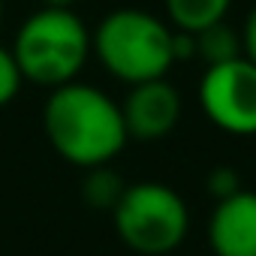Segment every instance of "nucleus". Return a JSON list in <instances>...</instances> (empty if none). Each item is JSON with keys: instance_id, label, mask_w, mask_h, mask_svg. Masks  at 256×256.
<instances>
[{"instance_id": "f8f14e48", "label": "nucleus", "mask_w": 256, "mask_h": 256, "mask_svg": "<svg viewBox=\"0 0 256 256\" xmlns=\"http://www.w3.org/2000/svg\"><path fill=\"white\" fill-rule=\"evenodd\" d=\"M235 190H241V181H238V175L232 169L220 166V169H211L208 172V193L214 196V202L223 199V196H232Z\"/></svg>"}, {"instance_id": "423d86ee", "label": "nucleus", "mask_w": 256, "mask_h": 256, "mask_svg": "<svg viewBox=\"0 0 256 256\" xmlns=\"http://www.w3.org/2000/svg\"><path fill=\"white\" fill-rule=\"evenodd\" d=\"M124 126L130 139H163L166 133L175 130V124L181 118V96L178 90L163 78H148L139 84H130L124 106Z\"/></svg>"}, {"instance_id": "4468645a", "label": "nucleus", "mask_w": 256, "mask_h": 256, "mask_svg": "<svg viewBox=\"0 0 256 256\" xmlns=\"http://www.w3.org/2000/svg\"><path fill=\"white\" fill-rule=\"evenodd\" d=\"M76 0H46V6H72Z\"/></svg>"}, {"instance_id": "f03ea898", "label": "nucleus", "mask_w": 256, "mask_h": 256, "mask_svg": "<svg viewBox=\"0 0 256 256\" xmlns=\"http://www.w3.org/2000/svg\"><path fill=\"white\" fill-rule=\"evenodd\" d=\"M12 58L24 82L58 88L72 82L90 54V34L72 6H42L16 34Z\"/></svg>"}, {"instance_id": "9b49d317", "label": "nucleus", "mask_w": 256, "mask_h": 256, "mask_svg": "<svg viewBox=\"0 0 256 256\" xmlns=\"http://www.w3.org/2000/svg\"><path fill=\"white\" fill-rule=\"evenodd\" d=\"M22 72H18V64L12 58V52L6 46H0V108L10 106L22 88Z\"/></svg>"}, {"instance_id": "20e7f679", "label": "nucleus", "mask_w": 256, "mask_h": 256, "mask_svg": "<svg viewBox=\"0 0 256 256\" xmlns=\"http://www.w3.org/2000/svg\"><path fill=\"white\" fill-rule=\"evenodd\" d=\"M114 232L120 241L145 256H163L172 253L190 226V214L184 199L157 181L126 184L118 205L112 208Z\"/></svg>"}, {"instance_id": "9d476101", "label": "nucleus", "mask_w": 256, "mask_h": 256, "mask_svg": "<svg viewBox=\"0 0 256 256\" xmlns=\"http://www.w3.org/2000/svg\"><path fill=\"white\" fill-rule=\"evenodd\" d=\"M124 181L108 169V163L106 166H94V169H88V175H84V181H82V196H84V202L90 205V208H114L118 205V199H120V193H124Z\"/></svg>"}, {"instance_id": "7ed1b4c3", "label": "nucleus", "mask_w": 256, "mask_h": 256, "mask_svg": "<svg viewBox=\"0 0 256 256\" xmlns=\"http://www.w3.org/2000/svg\"><path fill=\"white\" fill-rule=\"evenodd\" d=\"M90 52L120 82L139 84L163 78L175 64L172 28L145 10H114L90 36Z\"/></svg>"}, {"instance_id": "0eeeda50", "label": "nucleus", "mask_w": 256, "mask_h": 256, "mask_svg": "<svg viewBox=\"0 0 256 256\" xmlns=\"http://www.w3.org/2000/svg\"><path fill=\"white\" fill-rule=\"evenodd\" d=\"M214 256H256V190H235L214 202L208 220Z\"/></svg>"}, {"instance_id": "2eb2a0df", "label": "nucleus", "mask_w": 256, "mask_h": 256, "mask_svg": "<svg viewBox=\"0 0 256 256\" xmlns=\"http://www.w3.org/2000/svg\"><path fill=\"white\" fill-rule=\"evenodd\" d=\"M0 18H4V0H0Z\"/></svg>"}, {"instance_id": "ddd939ff", "label": "nucleus", "mask_w": 256, "mask_h": 256, "mask_svg": "<svg viewBox=\"0 0 256 256\" xmlns=\"http://www.w3.org/2000/svg\"><path fill=\"white\" fill-rule=\"evenodd\" d=\"M241 54L250 64H256V6L247 12V22L241 28Z\"/></svg>"}, {"instance_id": "1a4fd4ad", "label": "nucleus", "mask_w": 256, "mask_h": 256, "mask_svg": "<svg viewBox=\"0 0 256 256\" xmlns=\"http://www.w3.org/2000/svg\"><path fill=\"white\" fill-rule=\"evenodd\" d=\"M196 36V54L211 66V64H223L241 54V36L226 24V22H214L202 30L193 34Z\"/></svg>"}, {"instance_id": "6e6552de", "label": "nucleus", "mask_w": 256, "mask_h": 256, "mask_svg": "<svg viewBox=\"0 0 256 256\" xmlns=\"http://www.w3.org/2000/svg\"><path fill=\"white\" fill-rule=\"evenodd\" d=\"M229 4L232 0H166V12L178 30L196 34L214 22H223L229 12Z\"/></svg>"}, {"instance_id": "39448f33", "label": "nucleus", "mask_w": 256, "mask_h": 256, "mask_svg": "<svg viewBox=\"0 0 256 256\" xmlns=\"http://www.w3.org/2000/svg\"><path fill=\"white\" fill-rule=\"evenodd\" d=\"M199 106L217 130L256 136V64L244 54L211 64L199 82Z\"/></svg>"}, {"instance_id": "f257e3e1", "label": "nucleus", "mask_w": 256, "mask_h": 256, "mask_svg": "<svg viewBox=\"0 0 256 256\" xmlns=\"http://www.w3.org/2000/svg\"><path fill=\"white\" fill-rule=\"evenodd\" d=\"M42 126L52 148L82 169L112 163L130 139L120 106L100 88L76 78L52 88L42 108Z\"/></svg>"}]
</instances>
